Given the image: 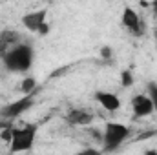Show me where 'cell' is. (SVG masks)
Instances as JSON below:
<instances>
[{
    "label": "cell",
    "mask_w": 157,
    "mask_h": 155,
    "mask_svg": "<svg viewBox=\"0 0 157 155\" xmlns=\"http://www.w3.org/2000/svg\"><path fill=\"white\" fill-rule=\"evenodd\" d=\"M33 57H35L33 47L29 44H26V42H18L17 46H13L2 57V60H4V66H6L7 71L26 73L31 68V64H33Z\"/></svg>",
    "instance_id": "6da1fadb"
},
{
    "label": "cell",
    "mask_w": 157,
    "mask_h": 155,
    "mask_svg": "<svg viewBox=\"0 0 157 155\" xmlns=\"http://www.w3.org/2000/svg\"><path fill=\"white\" fill-rule=\"evenodd\" d=\"M130 137V128L122 122H106L102 130V152H115Z\"/></svg>",
    "instance_id": "7a4b0ae2"
},
{
    "label": "cell",
    "mask_w": 157,
    "mask_h": 155,
    "mask_svg": "<svg viewBox=\"0 0 157 155\" xmlns=\"http://www.w3.org/2000/svg\"><path fill=\"white\" fill-rule=\"evenodd\" d=\"M35 137H37V126L35 124H24L20 128H13L9 152L11 153L29 152L33 148V144H35Z\"/></svg>",
    "instance_id": "3957f363"
},
{
    "label": "cell",
    "mask_w": 157,
    "mask_h": 155,
    "mask_svg": "<svg viewBox=\"0 0 157 155\" xmlns=\"http://www.w3.org/2000/svg\"><path fill=\"white\" fill-rule=\"evenodd\" d=\"M33 106H35V97H33V93H29V95H24V97H20V99L2 106L0 108V117L4 120H13L18 115H22L24 112L31 110Z\"/></svg>",
    "instance_id": "277c9868"
},
{
    "label": "cell",
    "mask_w": 157,
    "mask_h": 155,
    "mask_svg": "<svg viewBox=\"0 0 157 155\" xmlns=\"http://www.w3.org/2000/svg\"><path fill=\"white\" fill-rule=\"evenodd\" d=\"M48 9H39V11H29L22 17V26L39 35H48L49 33V24H48Z\"/></svg>",
    "instance_id": "5b68a950"
},
{
    "label": "cell",
    "mask_w": 157,
    "mask_h": 155,
    "mask_svg": "<svg viewBox=\"0 0 157 155\" xmlns=\"http://www.w3.org/2000/svg\"><path fill=\"white\" fill-rule=\"evenodd\" d=\"M121 24L133 37H143L146 31V24L143 22V18L139 17V13L133 7H124L122 17H121Z\"/></svg>",
    "instance_id": "8992f818"
},
{
    "label": "cell",
    "mask_w": 157,
    "mask_h": 155,
    "mask_svg": "<svg viewBox=\"0 0 157 155\" xmlns=\"http://www.w3.org/2000/svg\"><path fill=\"white\" fill-rule=\"evenodd\" d=\"M132 112L137 119H143V117H148L154 113V104H152V99L144 93H139L135 97H132Z\"/></svg>",
    "instance_id": "52a82bcc"
},
{
    "label": "cell",
    "mask_w": 157,
    "mask_h": 155,
    "mask_svg": "<svg viewBox=\"0 0 157 155\" xmlns=\"http://www.w3.org/2000/svg\"><path fill=\"white\" fill-rule=\"evenodd\" d=\"M66 122L71 126H88L93 122V113L90 110H84V108H73L68 112Z\"/></svg>",
    "instance_id": "ba28073f"
},
{
    "label": "cell",
    "mask_w": 157,
    "mask_h": 155,
    "mask_svg": "<svg viewBox=\"0 0 157 155\" xmlns=\"http://www.w3.org/2000/svg\"><path fill=\"white\" fill-rule=\"evenodd\" d=\"M22 42V35L15 29H4L0 31V57H4L13 46Z\"/></svg>",
    "instance_id": "9c48e42d"
},
{
    "label": "cell",
    "mask_w": 157,
    "mask_h": 155,
    "mask_svg": "<svg viewBox=\"0 0 157 155\" xmlns=\"http://www.w3.org/2000/svg\"><path fill=\"white\" fill-rule=\"evenodd\" d=\"M95 100L106 110V112H117L121 108V100L112 91H95Z\"/></svg>",
    "instance_id": "30bf717a"
},
{
    "label": "cell",
    "mask_w": 157,
    "mask_h": 155,
    "mask_svg": "<svg viewBox=\"0 0 157 155\" xmlns=\"http://www.w3.org/2000/svg\"><path fill=\"white\" fill-rule=\"evenodd\" d=\"M35 88H37V78L35 77H26L20 86H18V91L22 95H29V93H35Z\"/></svg>",
    "instance_id": "8fae6325"
},
{
    "label": "cell",
    "mask_w": 157,
    "mask_h": 155,
    "mask_svg": "<svg viewBox=\"0 0 157 155\" xmlns=\"http://www.w3.org/2000/svg\"><path fill=\"white\" fill-rule=\"evenodd\" d=\"M148 97L152 99V104H154V113H157V84H148Z\"/></svg>",
    "instance_id": "7c38bea8"
},
{
    "label": "cell",
    "mask_w": 157,
    "mask_h": 155,
    "mask_svg": "<svg viewBox=\"0 0 157 155\" xmlns=\"http://www.w3.org/2000/svg\"><path fill=\"white\" fill-rule=\"evenodd\" d=\"M121 84H122L124 88H130V86L133 84V75H132L130 70H124V71L121 73Z\"/></svg>",
    "instance_id": "4fadbf2b"
},
{
    "label": "cell",
    "mask_w": 157,
    "mask_h": 155,
    "mask_svg": "<svg viewBox=\"0 0 157 155\" xmlns=\"http://www.w3.org/2000/svg\"><path fill=\"white\" fill-rule=\"evenodd\" d=\"M101 57H102V59H112V57H113V49H112L110 46L101 47Z\"/></svg>",
    "instance_id": "5bb4252c"
},
{
    "label": "cell",
    "mask_w": 157,
    "mask_h": 155,
    "mask_svg": "<svg viewBox=\"0 0 157 155\" xmlns=\"http://www.w3.org/2000/svg\"><path fill=\"white\" fill-rule=\"evenodd\" d=\"M152 9H154V15L157 17V0H154V4H152Z\"/></svg>",
    "instance_id": "9a60e30c"
},
{
    "label": "cell",
    "mask_w": 157,
    "mask_h": 155,
    "mask_svg": "<svg viewBox=\"0 0 157 155\" xmlns=\"http://www.w3.org/2000/svg\"><path fill=\"white\" fill-rule=\"evenodd\" d=\"M0 128H2V126H0Z\"/></svg>",
    "instance_id": "2e32d148"
}]
</instances>
